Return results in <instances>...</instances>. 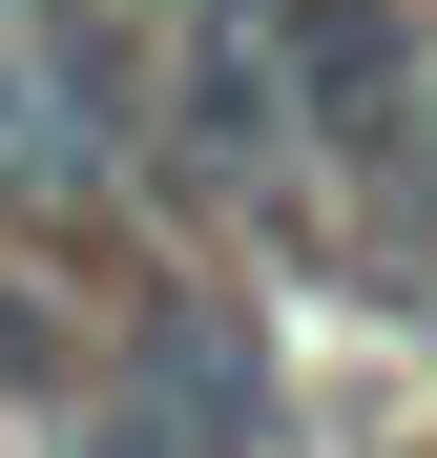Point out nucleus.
<instances>
[{"mask_svg":"<svg viewBox=\"0 0 437 458\" xmlns=\"http://www.w3.org/2000/svg\"><path fill=\"white\" fill-rule=\"evenodd\" d=\"M291 417V354H271V313H250V292H125V334H105V458H250Z\"/></svg>","mask_w":437,"mask_h":458,"instance_id":"f257e3e1","label":"nucleus"},{"mask_svg":"<svg viewBox=\"0 0 437 458\" xmlns=\"http://www.w3.org/2000/svg\"><path fill=\"white\" fill-rule=\"evenodd\" d=\"M271 84L313 167H396L437 146V0H271Z\"/></svg>","mask_w":437,"mask_h":458,"instance_id":"f03ea898","label":"nucleus"},{"mask_svg":"<svg viewBox=\"0 0 437 458\" xmlns=\"http://www.w3.org/2000/svg\"><path fill=\"white\" fill-rule=\"evenodd\" d=\"M63 458H105V437H63Z\"/></svg>","mask_w":437,"mask_h":458,"instance_id":"7ed1b4c3","label":"nucleus"}]
</instances>
